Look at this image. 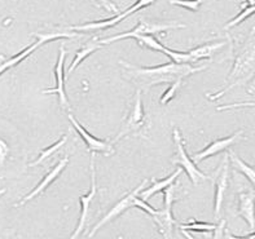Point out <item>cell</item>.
Listing matches in <instances>:
<instances>
[{"instance_id":"836d02e7","label":"cell","mask_w":255,"mask_h":239,"mask_svg":"<svg viewBox=\"0 0 255 239\" xmlns=\"http://www.w3.org/2000/svg\"><path fill=\"white\" fill-rule=\"evenodd\" d=\"M166 239H171V238H166Z\"/></svg>"},{"instance_id":"e0dca14e","label":"cell","mask_w":255,"mask_h":239,"mask_svg":"<svg viewBox=\"0 0 255 239\" xmlns=\"http://www.w3.org/2000/svg\"><path fill=\"white\" fill-rule=\"evenodd\" d=\"M181 172H183V168L179 167L176 168V171L172 172V173L170 174V176H167L166 178H162V180H155V178H153L152 186L144 189V190L139 194V198H141L142 200L148 202L153 195H155L157 193H161V191H165L168 186H171L175 181H176V178L180 176Z\"/></svg>"},{"instance_id":"d6986e66","label":"cell","mask_w":255,"mask_h":239,"mask_svg":"<svg viewBox=\"0 0 255 239\" xmlns=\"http://www.w3.org/2000/svg\"><path fill=\"white\" fill-rule=\"evenodd\" d=\"M224 45H226V42L207 43V44H202L200 47H196V48L191 49V51L188 52L193 57L194 62H198L201 60H209V58H211L217 52H219L220 49L223 48Z\"/></svg>"},{"instance_id":"4dcf8cb0","label":"cell","mask_w":255,"mask_h":239,"mask_svg":"<svg viewBox=\"0 0 255 239\" xmlns=\"http://www.w3.org/2000/svg\"><path fill=\"white\" fill-rule=\"evenodd\" d=\"M8 153H9L8 145H6L4 140H1V141H0V163H1V164H4V161H5Z\"/></svg>"},{"instance_id":"8fae6325","label":"cell","mask_w":255,"mask_h":239,"mask_svg":"<svg viewBox=\"0 0 255 239\" xmlns=\"http://www.w3.org/2000/svg\"><path fill=\"white\" fill-rule=\"evenodd\" d=\"M65 57H66V49L64 45L60 47L58 49V58L55 66V77H56V87L55 88H48V89H43L42 93L44 94H52L56 93L58 96V103L60 106L64 110H68L70 113V102H69L68 94L65 90V69H64V62Z\"/></svg>"},{"instance_id":"ac0fdd59","label":"cell","mask_w":255,"mask_h":239,"mask_svg":"<svg viewBox=\"0 0 255 239\" xmlns=\"http://www.w3.org/2000/svg\"><path fill=\"white\" fill-rule=\"evenodd\" d=\"M101 47H103V44L97 40V38H94L91 42H88L87 44H84L81 49H78V51L75 52L74 60L71 61L70 66H69L68 74H71V73H73V71H74L75 69H77L78 66H79V65H81L82 62L88 57V56H91L92 53L99 51Z\"/></svg>"},{"instance_id":"30bf717a","label":"cell","mask_w":255,"mask_h":239,"mask_svg":"<svg viewBox=\"0 0 255 239\" xmlns=\"http://www.w3.org/2000/svg\"><path fill=\"white\" fill-rule=\"evenodd\" d=\"M146 184H148V180H144L141 184L139 185V186L136 187V189H133L132 191H129V193L127 194V195H125V197H123L122 199H121L120 202L116 204V206L112 207L109 212H108L107 215H105V216H104L103 219H101L100 221H99V223H97L94 228H92V230H91L90 234H88V238H92V237H94L95 234H96V233L99 232L101 228H103V226H105L108 223H110V221L116 220L117 217L121 216L123 212H126L128 208H131V207H135L136 198L139 197V194L141 193L144 189H145Z\"/></svg>"},{"instance_id":"cb8c5ba5","label":"cell","mask_w":255,"mask_h":239,"mask_svg":"<svg viewBox=\"0 0 255 239\" xmlns=\"http://www.w3.org/2000/svg\"><path fill=\"white\" fill-rule=\"evenodd\" d=\"M163 55L167 56L172 62L175 64H179V65H185V64H191L194 65L193 57L191 56L189 52H179V51H174V49H170L167 47H165L163 49Z\"/></svg>"},{"instance_id":"8992f818","label":"cell","mask_w":255,"mask_h":239,"mask_svg":"<svg viewBox=\"0 0 255 239\" xmlns=\"http://www.w3.org/2000/svg\"><path fill=\"white\" fill-rule=\"evenodd\" d=\"M172 137H174V145H175V157L172 159V164H178L183 168V171L188 174V177L191 180L193 185H198L202 181L211 180L209 174L204 173V172L198 169L197 164L194 163L193 159L187 154L184 148V141L181 139V135L179 132L178 128H174L172 132Z\"/></svg>"},{"instance_id":"f1b7e54d","label":"cell","mask_w":255,"mask_h":239,"mask_svg":"<svg viewBox=\"0 0 255 239\" xmlns=\"http://www.w3.org/2000/svg\"><path fill=\"white\" fill-rule=\"evenodd\" d=\"M91 1L94 4H96L97 6L103 8L104 10H107V12L109 13H113L114 16L121 13L120 9H118V6H117L112 0H91Z\"/></svg>"},{"instance_id":"ffe728a7","label":"cell","mask_w":255,"mask_h":239,"mask_svg":"<svg viewBox=\"0 0 255 239\" xmlns=\"http://www.w3.org/2000/svg\"><path fill=\"white\" fill-rule=\"evenodd\" d=\"M228 155H230L231 163L235 165V168H236L237 171L241 172V173H243L244 176H245V177L248 178L250 182H252L253 186H254V189H255V168H253L252 165H249L248 163H245V161L240 158L239 155H237L235 152H231Z\"/></svg>"},{"instance_id":"7a4b0ae2","label":"cell","mask_w":255,"mask_h":239,"mask_svg":"<svg viewBox=\"0 0 255 239\" xmlns=\"http://www.w3.org/2000/svg\"><path fill=\"white\" fill-rule=\"evenodd\" d=\"M255 78V27H253L244 45L237 52L233 66L224 81L223 88L214 94H207L211 101L218 100L231 89L248 85Z\"/></svg>"},{"instance_id":"9a60e30c","label":"cell","mask_w":255,"mask_h":239,"mask_svg":"<svg viewBox=\"0 0 255 239\" xmlns=\"http://www.w3.org/2000/svg\"><path fill=\"white\" fill-rule=\"evenodd\" d=\"M68 164H69V157L66 155V157H64L62 159H60V160L56 163L55 167L52 168V169H49V171L44 174V177L39 181V184L36 185V186L34 187V189H32V190L30 191L27 195H25L22 199L19 200L18 203H17L14 207L23 206V204H26L31 199H34L35 197H38V195H40V194L44 193V191L47 190V187H48L49 185L53 184V182H55V180H57L58 176H60V174L64 172V169L66 168V165Z\"/></svg>"},{"instance_id":"3957f363","label":"cell","mask_w":255,"mask_h":239,"mask_svg":"<svg viewBox=\"0 0 255 239\" xmlns=\"http://www.w3.org/2000/svg\"><path fill=\"white\" fill-rule=\"evenodd\" d=\"M178 187L179 184H172L171 186H168L163 191L165 193V202H163V208L162 210H155L148 202L142 200L139 197L136 198L135 200V207L140 208V210L144 211L152 217L157 228H158V232L161 233L162 236H165L166 238H170L175 224H176V220L174 219V215H172V206H174L175 200L178 199V197H176Z\"/></svg>"},{"instance_id":"f546056e","label":"cell","mask_w":255,"mask_h":239,"mask_svg":"<svg viewBox=\"0 0 255 239\" xmlns=\"http://www.w3.org/2000/svg\"><path fill=\"white\" fill-rule=\"evenodd\" d=\"M239 107H255V101H248V102H235L230 105H223V106L217 107L218 111H224V110L239 109Z\"/></svg>"},{"instance_id":"484cf974","label":"cell","mask_w":255,"mask_h":239,"mask_svg":"<svg viewBox=\"0 0 255 239\" xmlns=\"http://www.w3.org/2000/svg\"><path fill=\"white\" fill-rule=\"evenodd\" d=\"M181 84H183V79H180V80H176L174 81V83H171L170 85H168L167 89L162 93L161 98H159V103L161 105H168V103L171 102L172 100L175 98V96L178 94L179 89H180Z\"/></svg>"},{"instance_id":"1f68e13d","label":"cell","mask_w":255,"mask_h":239,"mask_svg":"<svg viewBox=\"0 0 255 239\" xmlns=\"http://www.w3.org/2000/svg\"><path fill=\"white\" fill-rule=\"evenodd\" d=\"M223 239H255V232L252 233V234H249V236L236 237V236H233V234H231V233L226 229V232H224Z\"/></svg>"},{"instance_id":"2e32d148","label":"cell","mask_w":255,"mask_h":239,"mask_svg":"<svg viewBox=\"0 0 255 239\" xmlns=\"http://www.w3.org/2000/svg\"><path fill=\"white\" fill-rule=\"evenodd\" d=\"M237 199V215L245 220L250 229H255V189L240 191Z\"/></svg>"},{"instance_id":"83f0119b","label":"cell","mask_w":255,"mask_h":239,"mask_svg":"<svg viewBox=\"0 0 255 239\" xmlns=\"http://www.w3.org/2000/svg\"><path fill=\"white\" fill-rule=\"evenodd\" d=\"M226 220H222L220 221V224H218V228L217 230L214 232V236H213V239H223L224 237V232H226ZM181 234L185 237L187 239H194V237L192 236L191 233L188 232V230H180Z\"/></svg>"},{"instance_id":"d6a6232c","label":"cell","mask_w":255,"mask_h":239,"mask_svg":"<svg viewBox=\"0 0 255 239\" xmlns=\"http://www.w3.org/2000/svg\"><path fill=\"white\" fill-rule=\"evenodd\" d=\"M246 87H248L246 92H248L250 96H255V78L253 79L252 81H250L249 84H248V85H246Z\"/></svg>"},{"instance_id":"603a6c76","label":"cell","mask_w":255,"mask_h":239,"mask_svg":"<svg viewBox=\"0 0 255 239\" xmlns=\"http://www.w3.org/2000/svg\"><path fill=\"white\" fill-rule=\"evenodd\" d=\"M135 40L137 42V44L142 48L150 49V51H155V52H161L163 53V49H165V45L162 44L159 42L158 39L155 38L154 35H140L136 36Z\"/></svg>"},{"instance_id":"d4e9b609","label":"cell","mask_w":255,"mask_h":239,"mask_svg":"<svg viewBox=\"0 0 255 239\" xmlns=\"http://www.w3.org/2000/svg\"><path fill=\"white\" fill-rule=\"evenodd\" d=\"M253 14H255V5H246L245 8H244V9L241 10L236 17H235V18L231 19L230 22L224 26V29L226 30L232 29V27H235V26L243 23L244 21H246V19L249 18V17H252Z\"/></svg>"},{"instance_id":"9c48e42d","label":"cell","mask_w":255,"mask_h":239,"mask_svg":"<svg viewBox=\"0 0 255 239\" xmlns=\"http://www.w3.org/2000/svg\"><path fill=\"white\" fill-rule=\"evenodd\" d=\"M95 159L96 155L91 154V161H90V169H91V189L86 195L79 197V204H81V216H79V221L75 228V230L71 234L70 239H78L82 233H83L84 228L87 226L88 220H90V211L92 202L95 200L97 195V185H96V168H95Z\"/></svg>"},{"instance_id":"4316f807","label":"cell","mask_w":255,"mask_h":239,"mask_svg":"<svg viewBox=\"0 0 255 239\" xmlns=\"http://www.w3.org/2000/svg\"><path fill=\"white\" fill-rule=\"evenodd\" d=\"M168 1L172 5L183 6V8H187L192 12H197L200 9L201 4H202V0H168Z\"/></svg>"},{"instance_id":"6da1fadb","label":"cell","mask_w":255,"mask_h":239,"mask_svg":"<svg viewBox=\"0 0 255 239\" xmlns=\"http://www.w3.org/2000/svg\"><path fill=\"white\" fill-rule=\"evenodd\" d=\"M121 66L126 69V77L139 85V89L142 92H148L152 87L158 84H171L176 80L184 79L192 74L204 71L206 66H194L191 64L179 65L170 61L158 66H136L126 61H120Z\"/></svg>"},{"instance_id":"277c9868","label":"cell","mask_w":255,"mask_h":239,"mask_svg":"<svg viewBox=\"0 0 255 239\" xmlns=\"http://www.w3.org/2000/svg\"><path fill=\"white\" fill-rule=\"evenodd\" d=\"M32 35L35 36L36 40L32 44L27 45L25 49L17 53V55L12 56L8 60H4V57L1 58L3 62H1V66H0V73L4 74L6 70L14 68V66H18L21 62H23L27 57L34 53L39 47H42L43 44L48 42H55L58 39H66V38H74L77 36V32H69V31H55V32H34Z\"/></svg>"},{"instance_id":"4fadbf2b","label":"cell","mask_w":255,"mask_h":239,"mask_svg":"<svg viewBox=\"0 0 255 239\" xmlns=\"http://www.w3.org/2000/svg\"><path fill=\"white\" fill-rule=\"evenodd\" d=\"M68 118H69V122H70L71 126H73V128L77 131L78 135L81 136V139L83 140L84 144H86V146H87L88 153H91V154L103 153V154L110 155L112 153L114 152L113 142L105 141V140H100V139H97V137H95V136L91 135L87 129L84 128L81 123L75 119L74 115H73L71 113L68 114Z\"/></svg>"},{"instance_id":"ba28073f","label":"cell","mask_w":255,"mask_h":239,"mask_svg":"<svg viewBox=\"0 0 255 239\" xmlns=\"http://www.w3.org/2000/svg\"><path fill=\"white\" fill-rule=\"evenodd\" d=\"M145 124V111H144V106H142L141 101V90H136L133 100L131 102V106L128 109V113L126 115V120L123 123L122 128H121L120 133L116 136V139L113 140V144L117 141H120L122 137L131 133H135L136 131H139Z\"/></svg>"},{"instance_id":"7402d4cb","label":"cell","mask_w":255,"mask_h":239,"mask_svg":"<svg viewBox=\"0 0 255 239\" xmlns=\"http://www.w3.org/2000/svg\"><path fill=\"white\" fill-rule=\"evenodd\" d=\"M180 230H188V232L194 233H211L215 232L218 228L217 224L211 223H202V221H197V220H188V223L180 224L179 225Z\"/></svg>"},{"instance_id":"5bb4252c","label":"cell","mask_w":255,"mask_h":239,"mask_svg":"<svg viewBox=\"0 0 255 239\" xmlns=\"http://www.w3.org/2000/svg\"><path fill=\"white\" fill-rule=\"evenodd\" d=\"M244 137V129H240L237 132L232 133L231 136H227L223 139L214 140L207 146H205L201 152L193 154L192 159L196 164H200L201 161L205 160V159L210 158L213 155H217L222 152H226L227 149H230L231 146L235 145L236 142H239L240 140H243Z\"/></svg>"},{"instance_id":"5b68a950","label":"cell","mask_w":255,"mask_h":239,"mask_svg":"<svg viewBox=\"0 0 255 239\" xmlns=\"http://www.w3.org/2000/svg\"><path fill=\"white\" fill-rule=\"evenodd\" d=\"M176 29H185V25L179 22H162V21H152V19L146 18H139V23L133 27L132 30H129L123 34H118V35L109 36V38L100 39L99 42L101 44H110L117 40H122V39H135L136 36L140 35H154L158 32H165L168 30H176Z\"/></svg>"},{"instance_id":"44dd1931","label":"cell","mask_w":255,"mask_h":239,"mask_svg":"<svg viewBox=\"0 0 255 239\" xmlns=\"http://www.w3.org/2000/svg\"><path fill=\"white\" fill-rule=\"evenodd\" d=\"M68 139H69V135H68V133H65V135L61 136V137H60V139H58L57 141H56L55 144H53V145H51V146H48V148L43 149L42 153H40V155H39V157H38V159L32 161V163H30L29 167H34V165L42 164V163L45 160V159L51 158L52 155L55 154V153H57L58 150H61L62 146H64L65 144L68 142Z\"/></svg>"},{"instance_id":"7c38bea8","label":"cell","mask_w":255,"mask_h":239,"mask_svg":"<svg viewBox=\"0 0 255 239\" xmlns=\"http://www.w3.org/2000/svg\"><path fill=\"white\" fill-rule=\"evenodd\" d=\"M230 174L231 159L230 155H226L219 167L215 182H214V185H215V194H214V215H215V217L219 216L222 207H223L227 189H228V184H230Z\"/></svg>"},{"instance_id":"52a82bcc","label":"cell","mask_w":255,"mask_h":239,"mask_svg":"<svg viewBox=\"0 0 255 239\" xmlns=\"http://www.w3.org/2000/svg\"><path fill=\"white\" fill-rule=\"evenodd\" d=\"M155 0H137L131 6H128L127 9H125L123 12H121L120 14H116V16L110 17L107 19H100V21H94V22L83 23V25H77V26H68L66 27V31H81V32H94V31H104V30H108L113 26L118 25L120 22H122L123 19L127 18L128 16L133 14V13L139 12L142 8H146L150 4L154 3Z\"/></svg>"}]
</instances>
